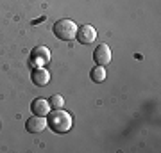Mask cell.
Listing matches in <instances>:
<instances>
[{"label":"cell","mask_w":161,"mask_h":153,"mask_svg":"<svg viewBox=\"0 0 161 153\" xmlns=\"http://www.w3.org/2000/svg\"><path fill=\"white\" fill-rule=\"evenodd\" d=\"M25 128L27 132L31 134H40L47 128V119L43 116H32V118L27 119V123H25Z\"/></svg>","instance_id":"8992f818"},{"label":"cell","mask_w":161,"mask_h":153,"mask_svg":"<svg viewBox=\"0 0 161 153\" xmlns=\"http://www.w3.org/2000/svg\"><path fill=\"white\" fill-rule=\"evenodd\" d=\"M31 110H32L34 116H43V118H47V114L50 112V103L45 98H34L32 103H31Z\"/></svg>","instance_id":"52a82bcc"},{"label":"cell","mask_w":161,"mask_h":153,"mask_svg":"<svg viewBox=\"0 0 161 153\" xmlns=\"http://www.w3.org/2000/svg\"><path fill=\"white\" fill-rule=\"evenodd\" d=\"M31 80H32V84L38 85V87H43L50 82V71H47L45 68H36L32 69V73H31Z\"/></svg>","instance_id":"ba28073f"},{"label":"cell","mask_w":161,"mask_h":153,"mask_svg":"<svg viewBox=\"0 0 161 153\" xmlns=\"http://www.w3.org/2000/svg\"><path fill=\"white\" fill-rule=\"evenodd\" d=\"M77 25H75L74 20H59V22L54 23V34L56 38L61 41H72L77 34Z\"/></svg>","instance_id":"7a4b0ae2"},{"label":"cell","mask_w":161,"mask_h":153,"mask_svg":"<svg viewBox=\"0 0 161 153\" xmlns=\"http://www.w3.org/2000/svg\"><path fill=\"white\" fill-rule=\"evenodd\" d=\"M48 61H50V50L47 46L40 45L32 48V52H31V63L32 64H45Z\"/></svg>","instance_id":"5b68a950"},{"label":"cell","mask_w":161,"mask_h":153,"mask_svg":"<svg viewBox=\"0 0 161 153\" xmlns=\"http://www.w3.org/2000/svg\"><path fill=\"white\" fill-rule=\"evenodd\" d=\"M48 103H50V107H54V109H63L64 100H63L61 94H52V96L48 98Z\"/></svg>","instance_id":"30bf717a"},{"label":"cell","mask_w":161,"mask_h":153,"mask_svg":"<svg viewBox=\"0 0 161 153\" xmlns=\"http://www.w3.org/2000/svg\"><path fill=\"white\" fill-rule=\"evenodd\" d=\"M75 38H77V41L82 43V45H90V43H93L95 38H97V30H95V27H92V25H82V27L77 28Z\"/></svg>","instance_id":"3957f363"},{"label":"cell","mask_w":161,"mask_h":153,"mask_svg":"<svg viewBox=\"0 0 161 153\" xmlns=\"http://www.w3.org/2000/svg\"><path fill=\"white\" fill-rule=\"evenodd\" d=\"M93 59H95V63L98 66H106V64L111 63V50L109 46L106 45V43H100V45L95 48L93 52Z\"/></svg>","instance_id":"277c9868"},{"label":"cell","mask_w":161,"mask_h":153,"mask_svg":"<svg viewBox=\"0 0 161 153\" xmlns=\"http://www.w3.org/2000/svg\"><path fill=\"white\" fill-rule=\"evenodd\" d=\"M92 80L93 82H97V84H100V82H104L106 80V69H104V66H98L97 64V68H93L92 69Z\"/></svg>","instance_id":"9c48e42d"},{"label":"cell","mask_w":161,"mask_h":153,"mask_svg":"<svg viewBox=\"0 0 161 153\" xmlns=\"http://www.w3.org/2000/svg\"><path fill=\"white\" fill-rule=\"evenodd\" d=\"M47 125L50 126L56 134H66L72 128V114H68L63 109H54L52 112L47 114Z\"/></svg>","instance_id":"6da1fadb"}]
</instances>
